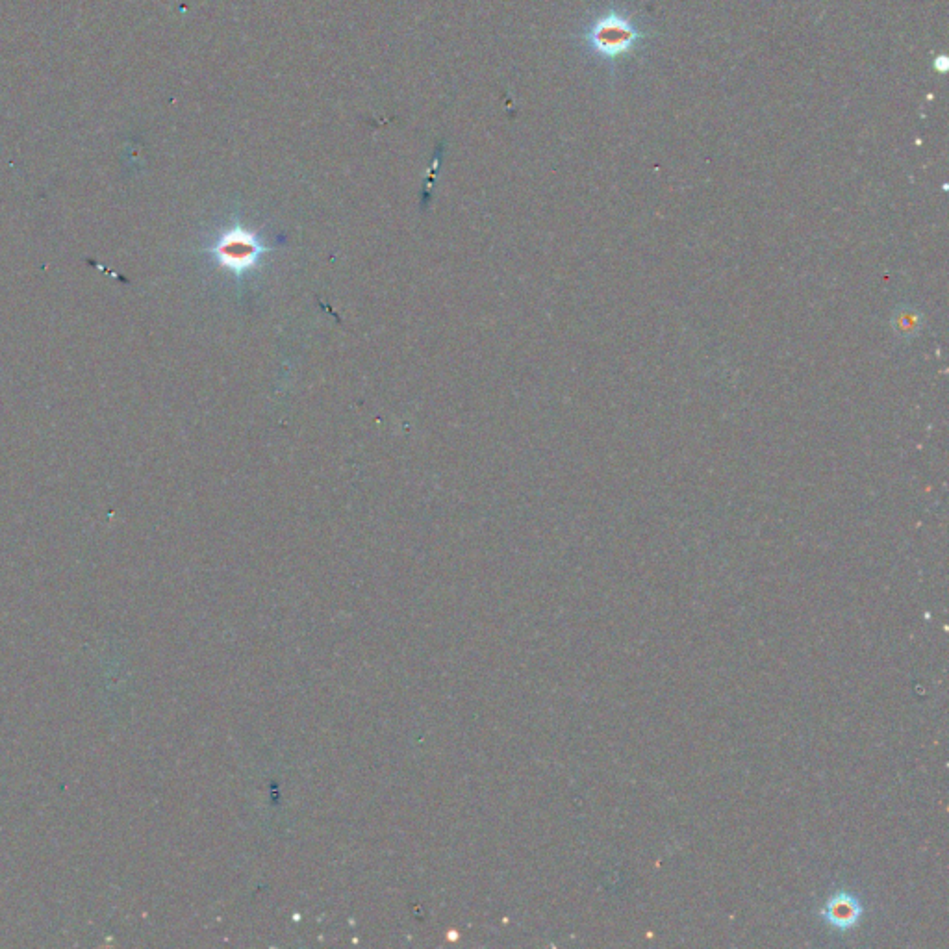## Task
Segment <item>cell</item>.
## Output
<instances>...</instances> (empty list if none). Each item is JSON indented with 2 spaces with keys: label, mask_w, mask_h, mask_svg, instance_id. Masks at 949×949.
I'll list each match as a JSON object with an SVG mask.
<instances>
[{
  "label": "cell",
  "mask_w": 949,
  "mask_h": 949,
  "mask_svg": "<svg viewBox=\"0 0 949 949\" xmlns=\"http://www.w3.org/2000/svg\"><path fill=\"white\" fill-rule=\"evenodd\" d=\"M271 251L273 247H269L262 236L241 225L225 230L217 238L214 247H210V253L217 264L227 269L236 279H243L247 273H251L262 260V256Z\"/></svg>",
  "instance_id": "6da1fadb"
},
{
  "label": "cell",
  "mask_w": 949,
  "mask_h": 949,
  "mask_svg": "<svg viewBox=\"0 0 949 949\" xmlns=\"http://www.w3.org/2000/svg\"><path fill=\"white\" fill-rule=\"evenodd\" d=\"M584 38L599 56L607 60H618L633 51L636 43L644 38V34L629 17L618 12H608L595 19L594 25L590 26Z\"/></svg>",
  "instance_id": "7a4b0ae2"
},
{
  "label": "cell",
  "mask_w": 949,
  "mask_h": 949,
  "mask_svg": "<svg viewBox=\"0 0 949 949\" xmlns=\"http://www.w3.org/2000/svg\"><path fill=\"white\" fill-rule=\"evenodd\" d=\"M822 914L827 924L833 925L836 929H851L859 924L862 907L855 896H851L848 892H840L835 898L827 901Z\"/></svg>",
  "instance_id": "3957f363"
},
{
  "label": "cell",
  "mask_w": 949,
  "mask_h": 949,
  "mask_svg": "<svg viewBox=\"0 0 949 949\" xmlns=\"http://www.w3.org/2000/svg\"><path fill=\"white\" fill-rule=\"evenodd\" d=\"M898 321L901 323V329H899L901 332H909L914 325H918V317L909 316V314H903V317Z\"/></svg>",
  "instance_id": "277c9868"
}]
</instances>
